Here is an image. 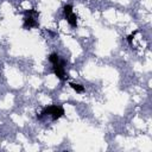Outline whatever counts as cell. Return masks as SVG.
<instances>
[{
	"mask_svg": "<svg viewBox=\"0 0 152 152\" xmlns=\"http://www.w3.org/2000/svg\"><path fill=\"white\" fill-rule=\"evenodd\" d=\"M65 19H66V21L69 23L70 26H72V27H76V26H77V15H76L75 13L69 14Z\"/></svg>",
	"mask_w": 152,
	"mask_h": 152,
	"instance_id": "cell-4",
	"label": "cell"
},
{
	"mask_svg": "<svg viewBox=\"0 0 152 152\" xmlns=\"http://www.w3.org/2000/svg\"><path fill=\"white\" fill-rule=\"evenodd\" d=\"M38 26V21L36 20V18L33 17H30V15H26L24 18V23H23V27L24 28H32V27H37Z\"/></svg>",
	"mask_w": 152,
	"mask_h": 152,
	"instance_id": "cell-3",
	"label": "cell"
},
{
	"mask_svg": "<svg viewBox=\"0 0 152 152\" xmlns=\"http://www.w3.org/2000/svg\"><path fill=\"white\" fill-rule=\"evenodd\" d=\"M138 33V30H135V31H133L131 34H128L127 36V42H128V44L129 45H132V42H133V38H134V36Z\"/></svg>",
	"mask_w": 152,
	"mask_h": 152,
	"instance_id": "cell-9",
	"label": "cell"
},
{
	"mask_svg": "<svg viewBox=\"0 0 152 152\" xmlns=\"http://www.w3.org/2000/svg\"><path fill=\"white\" fill-rule=\"evenodd\" d=\"M49 61H50L52 64H56V63H58V61H59V56H58L56 52H52V53H50V56H49Z\"/></svg>",
	"mask_w": 152,
	"mask_h": 152,
	"instance_id": "cell-7",
	"label": "cell"
},
{
	"mask_svg": "<svg viewBox=\"0 0 152 152\" xmlns=\"http://www.w3.org/2000/svg\"><path fill=\"white\" fill-rule=\"evenodd\" d=\"M72 13V5H70V4H66V5H64V7H63V14H64V18H66L69 14H71Z\"/></svg>",
	"mask_w": 152,
	"mask_h": 152,
	"instance_id": "cell-6",
	"label": "cell"
},
{
	"mask_svg": "<svg viewBox=\"0 0 152 152\" xmlns=\"http://www.w3.org/2000/svg\"><path fill=\"white\" fill-rule=\"evenodd\" d=\"M65 61H58V63L53 64V74L57 76V78H59L61 81H65L68 78V76L65 75Z\"/></svg>",
	"mask_w": 152,
	"mask_h": 152,
	"instance_id": "cell-2",
	"label": "cell"
},
{
	"mask_svg": "<svg viewBox=\"0 0 152 152\" xmlns=\"http://www.w3.org/2000/svg\"><path fill=\"white\" fill-rule=\"evenodd\" d=\"M25 14H26V15H30V17H33V18H37V17L39 15V12L32 8V10H28V11H25Z\"/></svg>",
	"mask_w": 152,
	"mask_h": 152,
	"instance_id": "cell-8",
	"label": "cell"
},
{
	"mask_svg": "<svg viewBox=\"0 0 152 152\" xmlns=\"http://www.w3.org/2000/svg\"><path fill=\"white\" fill-rule=\"evenodd\" d=\"M43 115H51L52 120H58L59 118H62L64 115V108L62 106H56V104H51L45 107L42 113L39 115H37L38 119H42Z\"/></svg>",
	"mask_w": 152,
	"mask_h": 152,
	"instance_id": "cell-1",
	"label": "cell"
},
{
	"mask_svg": "<svg viewBox=\"0 0 152 152\" xmlns=\"http://www.w3.org/2000/svg\"><path fill=\"white\" fill-rule=\"evenodd\" d=\"M69 86L76 91V93H83L84 91V87L82 86V84H78V83H72V82H70L69 83Z\"/></svg>",
	"mask_w": 152,
	"mask_h": 152,
	"instance_id": "cell-5",
	"label": "cell"
}]
</instances>
